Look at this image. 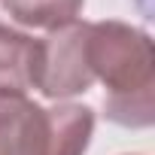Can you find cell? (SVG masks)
Listing matches in <instances>:
<instances>
[{
  "mask_svg": "<svg viewBox=\"0 0 155 155\" xmlns=\"http://www.w3.org/2000/svg\"><path fill=\"white\" fill-rule=\"evenodd\" d=\"M88 67L107 88L110 122L125 128L155 122V49L146 31L125 21L88 25Z\"/></svg>",
  "mask_w": 155,
  "mask_h": 155,
  "instance_id": "obj_1",
  "label": "cell"
},
{
  "mask_svg": "<svg viewBox=\"0 0 155 155\" xmlns=\"http://www.w3.org/2000/svg\"><path fill=\"white\" fill-rule=\"evenodd\" d=\"M91 134V107H40L28 94L0 91V155H82Z\"/></svg>",
  "mask_w": 155,
  "mask_h": 155,
  "instance_id": "obj_2",
  "label": "cell"
},
{
  "mask_svg": "<svg viewBox=\"0 0 155 155\" xmlns=\"http://www.w3.org/2000/svg\"><path fill=\"white\" fill-rule=\"evenodd\" d=\"M94 85L88 67V25L70 21L64 28L49 31V37L37 40V67L34 88L43 97L64 101L82 94Z\"/></svg>",
  "mask_w": 155,
  "mask_h": 155,
  "instance_id": "obj_3",
  "label": "cell"
},
{
  "mask_svg": "<svg viewBox=\"0 0 155 155\" xmlns=\"http://www.w3.org/2000/svg\"><path fill=\"white\" fill-rule=\"evenodd\" d=\"M37 40L0 21V91L25 94L34 88Z\"/></svg>",
  "mask_w": 155,
  "mask_h": 155,
  "instance_id": "obj_4",
  "label": "cell"
},
{
  "mask_svg": "<svg viewBox=\"0 0 155 155\" xmlns=\"http://www.w3.org/2000/svg\"><path fill=\"white\" fill-rule=\"evenodd\" d=\"M85 0H3V9L12 21L25 28H64L76 21V15L82 12Z\"/></svg>",
  "mask_w": 155,
  "mask_h": 155,
  "instance_id": "obj_5",
  "label": "cell"
}]
</instances>
